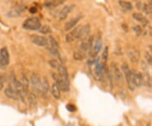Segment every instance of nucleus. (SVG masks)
Masks as SVG:
<instances>
[{
    "mask_svg": "<svg viewBox=\"0 0 152 126\" xmlns=\"http://www.w3.org/2000/svg\"><path fill=\"white\" fill-rule=\"evenodd\" d=\"M110 73L112 75V79L114 80V81L118 84V85H122L124 82V75L123 72L119 69V67L116 63H111V66H110Z\"/></svg>",
    "mask_w": 152,
    "mask_h": 126,
    "instance_id": "f257e3e1",
    "label": "nucleus"
},
{
    "mask_svg": "<svg viewBox=\"0 0 152 126\" xmlns=\"http://www.w3.org/2000/svg\"><path fill=\"white\" fill-rule=\"evenodd\" d=\"M42 26L41 21L37 17H31L26 20V21L23 24V28L26 30H31V31H35V30H39V28Z\"/></svg>",
    "mask_w": 152,
    "mask_h": 126,
    "instance_id": "f03ea898",
    "label": "nucleus"
},
{
    "mask_svg": "<svg viewBox=\"0 0 152 126\" xmlns=\"http://www.w3.org/2000/svg\"><path fill=\"white\" fill-rule=\"evenodd\" d=\"M122 72H123V75H124V77L125 78L126 81L128 83L129 88L130 89L131 91H134L135 87L134 86L133 79H132V70L129 69V67L127 64H124L122 65Z\"/></svg>",
    "mask_w": 152,
    "mask_h": 126,
    "instance_id": "7ed1b4c3",
    "label": "nucleus"
},
{
    "mask_svg": "<svg viewBox=\"0 0 152 126\" xmlns=\"http://www.w3.org/2000/svg\"><path fill=\"white\" fill-rule=\"evenodd\" d=\"M13 87L15 88V90L16 91L17 94H18V97H19V100H20L22 103H25L26 102V92L24 91V88L22 86L21 83L20 81H18L15 77L13 75Z\"/></svg>",
    "mask_w": 152,
    "mask_h": 126,
    "instance_id": "20e7f679",
    "label": "nucleus"
},
{
    "mask_svg": "<svg viewBox=\"0 0 152 126\" xmlns=\"http://www.w3.org/2000/svg\"><path fill=\"white\" fill-rule=\"evenodd\" d=\"M48 42L46 45V48H48L50 53L53 55H58V43L57 42V41L55 40L54 37H48Z\"/></svg>",
    "mask_w": 152,
    "mask_h": 126,
    "instance_id": "39448f33",
    "label": "nucleus"
},
{
    "mask_svg": "<svg viewBox=\"0 0 152 126\" xmlns=\"http://www.w3.org/2000/svg\"><path fill=\"white\" fill-rule=\"evenodd\" d=\"M41 78L37 73H33L31 76V83L33 88V92L37 94L41 93Z\"/></svg>",
    "mask_w": 152,
    "mask_h": 126,
    "instance_id": "423d86ee",
    "label": "nucleus"
},
{
    "mask_svg": "<svg viewBox=\"0 0 152 126\" xmlns=\"http://www.w3.org/2000/svg\"><path fill=\"white\" fill-rule=\"evenodd\" d=\"M10 53L7 48H2L0 50V67L5 68L10 64Z\"/></svg>",
    "mask_w": 152,
    "mask_h": 126,
    "instance_id": "0eeeda50",
    "label": "nucleus"
},
{
    "mask_svg": "<svg viewBox=\"0 0 152 126\" xmlns=\"http://www.w3.org/2000/svg\"><path fill=\"white\" fill-rule=\"evenodd\" d=\"M132 79L134 87H141L144 86L143 75L137 70H132Z\"/></svg>",
    "mask_w": 152,
    "mask_h": 126,
    "instance_id": "6e6552de",
    "label": "nucleus"
},
{
    "mask_svg": "<svg viewBox=\"0 0 152 126\" xmlns=\"http://www.w3.org/2000/svg\"><path fill=\"white\" fill-rule=\"evenodd\" d=\"M92 42H93V37H90L86 40H83L82 41L81 44L80 46V52L83 53L84 54H86V53H88L89 51L91 50L92 48Z\"/></svg>",
    "mask_w": 152,
    "mask_h": 126,
    "instance_id": "1a4fd4ad",
    "label": "nucleus"
},
{
    "mask_svg": "<svg viewBox=\"0 0 152 126\" xmlns=\"http://www.w3.org/2000/svg\"><path fill=\"white\" fill-rule=\"evenodd\" d=\"M57 70L58 71V75L60 78L64 81V82L65 83L66 85L69 86V77L68 70H67L65 66H64L63 64H59Z\"/></svg>",
    "mask_w": 152,
    "mask_h": 126,
    "instance_id": "9d476101",
    "label": "nucleus"
},
{
    "mask_svg": "<svg viewBox=\"0 0 152 126\" xmlns=\"http://www.w3.org/2000/svg\"><path fill=\"white\" fill-rule=\"evenodd\" d=\"M52 76H53V80L55 81V83L58 85V86L59 87V89L62 92H68L69 91V86L66 85L65 83L64 82V81L60 78L58 75H57V74H52Z\"/></svg>",
    "mask_w": 152,
    "mask_h": 126,
    "instance_id": "9b49d317",
    "label": "nucleus"
},
{
    "mask_svg": "<svg viewBox=\"0 0 152 126\" xmlns=\"http://www.w3.org/2000/svg\"><path fill=\"white\" fill-rule=\"evenodd\" d=\"M31 40L33 43L36 44L38 47H46L47 42H48V39L42 36H38V35H32L31 37Z\"/></svg>",
    "mask_w": 152,
    "mask_h": 126,
    "instance_id": "f8f14e48",
    "label": "nucleus"
},
{
    "mask_svg": "<svg viewBox=\"0 0 152 126\" xmlns=\"http://www.w3.org/2000/svg\"><path fill=\"white\" fill-rule=\"evenodd\" d=\"M75 4H69V5H66L65 7H64L61 11H60L59 15H58V19L60 21H64L65 20L66 18L68 17V15L70 14V12L74 9H75Z\"/></svg>",
    "mask_w": 152,
    "mask_h": 126,
    "instance_id": "ddd939ff",
    "label": "nucleus"
},
{
    "mask_svg": "<svg viewBox=\"0 0 152 126\" xmlns=\"http://www.w3.org/2000/svg\"><path fill=\"white\" fill-rule=\"evenodd\" d=\"M90 32H91V27L89 25H86L84 26H80V32L78 33V37L77 39H80V40H86L89 37V35H90Z\"/></svg>",
    "mask_w": 152,
    "mask_h": 126,
    "instance_id": "4468645a",
    "label": "nucleus"
},
{
    "mask_svg": "<svg viewBox=\"0 0 152 126\" xmlns=\"http://www.w3.org/2000/svg\"><path fill=\"white\" fill-rule=\"evenodd\" d=\"M127 54L129 56V59L133 63L137 64L140 61V53H139V52L135 48H130L127 49Z\"/></svg>",
    "mask_w": 152,
    "mask_h": 126,
    "instance_id": "2eb2a0df",
    "label": "nucleus"
},
{
    "mask_svg": "<svg viewBox=\"0 0 152 126\" xmlns=\"http://www.w3.org/2000/svg\"><path fill=\"white\" fill-rule=\"evenodd\" d=\"M4 94L7 97H9L10 99L15 100V101H18L19 100V97L17 94L16 91L15 90V88L11 86H8L4 90Z\"/></svg>",
    "mask_w": 152,
    "mask_h": 126,
    "instance_id": "dca6fc26",
    "label": "nucleus"
},
{
    "mask_svg": "<svg viewBox=\"0 0 152 126\" xmlns=\"http://www.w3.org/2000/svg\"><path fill=\"white\" fill-rule=\"evenodd\" d=\"M25 7L23 5H18L15 8H13L8 14V16L10 17V18H15V17L20 16L22 13L25 10Z\"/></svg>",
    "mask_w": 152,
    "mask_h": 126,
    "instance_id": "f3484780",
    "label": "nucleus"
},
{
    "mask_svg": "<svg viewBox=\"0 0 152 126\" xmlns=\"http://www.w3.org/2000/svg\"><path fill=\"white\" fill-rule=\"evenodd\" d=\"M80 26L76 27L75 28L73 31H71L70 32L68 33L65 37L66 42L70 43V42H74L75 40H76L77 37H78V33H79V32H80Z\"/></svg>",
    "mask_w": 152,
    "mask_h": 126,
    "instance_id": "a211bd4d",
    "label": "nucleus"
},
{
    "mask_svg": "<svg viewBox=\"0 0 152 126\" xmlns=\"http://www.w3.org/2000/svg\"><path fill=\"white\" fill-rule=\"evenodd\" d=\"M67 0H46L44 2V6L48 9H53L57 6L63 4Z\"/></svg>",
    "mask_w": 152,
    "mask_h": 126,
    "instance_id": "6ab92c4d",
    "label": "nucleus"
},
{
    "mask_svg": "<svg viewBox=\"0 0 152 126\" xmlns=\"http://www.w3.org/2000/svg\"><path fill=\"white\" fill-rule=\"evenodd\" d=\"M80 20H81V17L80 16L75 17V18L71 19L69 21H68L67 23H66L65 26H64V30H65V32H69L70 30H72V29L75 27L76 25L79 23V21H80Z\"/></svg>",
    "mask_w": 152,
    "mask_h": 126,
    "instance_id": "aec40b11",
    "label": "nucleus"
},
{
    "mask_svg": "<svg viewBox=\"0 0 152 126\" xmlns=\"http://www.w3.org/2000/svg\"><path fill=\"white\" fill-rule=\"evenodd\" d=\"M102 40L100 37H98L97 40L95 42V45L93 47V50L92 52L91 53V58H96V56L97 55V53L100 52V50L102 49Z\"/></svg>",
    "mask_w": 152,
    "mask_h": 126,
    "instance_id": "412c9836",
    "label": "nucleus"
},
{
    "mask_svg": "<svg viewBox=\"0 0 152 126\" xmlns=\"http://www.w3.org/2000/svg\"><path fill=\"white\" fill-rule=\"evenodd\" d=\"M49 90H50V86H49L48 81L46 77H44L41 80V93L48 95Z\"/></svg>",
    "mask_w": 152,
    "mask_h": 126,
    "instance_id": "4be33fe9",
    "label": "nucleus"
},
{
    "mask_svg": "<svg viewBox=\"0 0 152 126\" xmlns=\"http://www.w3.org/2000/svg\"><path fill=\"white\" fill-rule=\"evenodd\" d=\"M20 81L22 86L24 88V91H25V92H26V95L27 96L28 93L30 92H29V90H30V81H29V80L27 79L26 75H23L21 77V80H20Z\"/></svg>",
    "mask_w": 152,
    "mask_h": 126,
    "instance_id": "5701e85b",
    "label": "nucleus"
},
{
    "mask_svg": "<svg viewBox=\"0 0 152 126\" xmlns=\"http://www.w3.org/2000/svg\"><path fill=\"white\" fill-rule=\"evenodd\" d=\"M51 93L55 99H60L61 97V90L56 83H53L51 86Z\"/></svg>",
    "mask_w": 152,
    "mask_h": 126,
    "instance_id": "b1692460",
    "label": "nucleus"
},
{
    "mask_svg": "<svg viewBox=\"0 0 152 126\" xmlns=\"http://www.w3.org/2000/svg\"><path fill=\"white\" fill-rule=\"evenodd\" d=\"M28 101L30 103V105L31 107H36L37 104V95L34 92H29L27 95Z\"/></svg>",
    "mask_w": 152,
    "mask_h": 126,
    "instance_id": "393cba45",
    "label": "nucleus"
},
{
    "mask_svg": "<svg viewBox=\"0 0 152 126\" xmlns=\"http://www.w3.org/2000/svg\"><path fill=\"white\" fill-rule=\"evenodd\" d=\"M133 17H134V19L136 20L137 21L141 22L144 26H146V24L148 23L146 19L141 14H140V13H134V14H133Z\"/></svg>",
    "mask_w": 152,
    "mask_h": 126,
    "instance_id": "a878e982",
    "label": "nucleus"
},
{
    "mask_svg": "<svg viewBox=\"0 0 152 126\" xmlns=\"http://www.w3.org/2000/svg\"><path fill=\"white\" fill-rule=\"evenodd\" d=\"M118 4H119L124 10H132V4L129 2L124 1V0H120L118 1Z\"/></svg>",
    "mask_w": 152,
    "mask_h": 126,
    "instance_id": "bb28decb",
    "label": "nucleus"
},
{
    "mask_svg": "<svg viewBox=\"0 0 152 126\" xmlns=\"http://www.w3.org/2000/svg\"><path fill=\"white\" fill-rule=\"evenodd\" d=\"M107 58H108V48L106 47L105 49H104L103 53H102V66H106V63L107 61Z\"/></svg>",
    "mask_w": 152,
    "mask_h": 126,
    "instance_id": "cd10ccee",
    "label": "nucleus"
},
{
    "mask_svg": "<svg viewBox=\"0 0 152 126\" xmlns=\"http://www.w3.org/2000/svg\"><path fill=\"white\" fill-rule=\"evenodd\" d=\"M39 32L42 33V34H49V33L52 32V30L51 28L49 27L48 25H45V26H42L41 27L39 28Z\"/></svg>",
    "mask_w": 152,
    "mask_h": 126,
    "instance_id": "c85d7f7f",
    "label": "nucleus"
},
{
    "mask_svg": "<svg viewBox=\"0 0 152 126\" xmlns=\"http://www.w3.org/2000/svg\"><path fill=\"white\" fill-rule=\"evenodd\" d=\"M74 59L77 61H81L85 59V54L80 51H75L74 53Z\"/></svg>",
    "mask_w": 152,
    "mask_h": 126,
    "instance_id": "c756f323",
    "label": "nucleus"
},
{
    "mask_svg": "<svg viewBox=\"0 0 152 126\" xmlns=\"http://www.w3.org/2000/svg\"><path fill=\"white\" fill-rule=\"evenodd\" d=\"M144 11L147 15H152V5L151 4H145Z\"/></svg>",
    "mask_w": 152,
    "mask_h": 126,
    "instance_id": "7c9ffc66",
    "label": "nucleus"
},
{
    "mask_svg": "<svg viewBox=\"0 0 152 126\" xmlns=\"http://www.w3.org/2000/svg\"><path fill=\"white\" fill-rule=\"evenodd\" d=\"M133 31L135 32V34L139 37V36H140L143 32V30H142V28L140 26H135L133 28Z\"/></svg>",
    "mask_w": 152,
    "mask_h": 126,
    "instance_id": "2f4dec72",
    "label": "nucleus"
},
{
    "mask_svg": "<svg viewBox=\"0 0 152 126\" xmlns=\"http://www.w3.org/2000/svg\"><path fill=\"white\" fill-rule=\"evenodd\" d=\"M60 64H58V62L57 60H55V59H51V60L49 61V65L51 66L52 68H53V69H58V67L59 66Z\"/></svg>",
    "mask_w": 152,
    "mask_h": 126,
    "instance_id": "473e14b6",
    "label": "nucleus"
},
{
    "mask_svg": "<svg viewBox=\"0 0 152 126\" xmlns=\"http://www.w3.org/2000/svg\"><path fill=\"white\" fill-rule=\"evenodd\" d=\"M145 57L147 63L151 66H152V55L150 54L149 53H145Z\"/></svg>",
    "mask_w": 152,
    "mask_h": 126,
    "instance_id": "72a5a7b5",
    "label": "nucleus"
},
{
    "mask_svg": "<svg viewBox=\"0 0 152 126\" xmlns=\"http://www.w3.org/2000/svg\"><path fill=\"white\" fill-rule=\"evenodd\" d=\"M67 108H68V110H69L70 112H74V111H75L76 109L74 105H68V106H67Z\"/></svg>",
    "mask_w": 152,
    "mask_h": 126,
    "instance_id": "f704fd0d",
    "label": "nucleus"
},
{
    "mask_svg": "<svg viewBox=\"0 0 152 126\" xmlns=\"http://www.w3.org/2000/svg\"><path fill=\"white\" fill-rule=\"evenodd\" d=\"M3 88H4V80H3V77L0 75V92L2 91Z\"/></svg>",
    "mask_w": 152,
    "mask_h": 126,
    "instance_id": "c9c22d12",
    "label": "nucleus"
},
{
    "mask_svg": "<svg viewBox=\"0 0 152 126\" xmlns=\"http://www.w3.org/2000/svg\"><path fill=\"white\" fill-rule=\"evenodd\" d=\"M30 12H31V14H35V13L37 12V8H35V7L31 8V9L30 10Z\"/></svg>",
    "mask_w": 152,
    "mask_h": 126,
    "instance_id": "e433bc0d",
    "label": "nucleus"
},
{
    "mask_svg": "<svg viewBox=\"0 0 152 126\" xmlns=\"http://www.w3.org/2000/svg\"><path fill=\"white\" fill-rule=\"evenodd\" d=\"M141 3H138V4H137V8H138V9H139V10H140V9H141Z\"/></svg>",
    "mask_w": 152,
    "mask_h": 126,
    "instance_id": "4c0bfd02",
    "label": "nucleus"
},
{
    "mask_svg": "<svg viewBox=\"0 0 152 126\" xmlns=\"http://www.w3.org/2000/svg\"><path fill=\"white\" fill-rule=\"evenodd\" d=\"M134 1H135V0H134Z\"/></svg>",
    "mask_w": 152,
    "mask_h": 126,
    "instance_id": "58836bf2",
    "label": "nucleus"
},
{
    "mask_svg": "<svg viewBox=\"0 0 152 126\" xmlns=\"http://www.w3.org/2000/svg\"><path fill=\"white\" fill-rule=\"evenodd\" d=\"M151 1H152V0H151Z\"/></svg>",
    "mask_w": 152,
    "mask_h": 126,
    "instance_id": "ea45409f",
    "label": "nucleus"
}]
</instances>
